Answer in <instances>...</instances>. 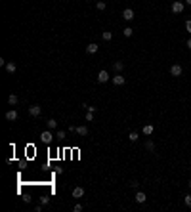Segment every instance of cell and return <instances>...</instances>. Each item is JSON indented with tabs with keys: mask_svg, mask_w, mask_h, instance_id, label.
<instances>
[{
	"mask_svg": "<svg viewBox=\"0 0 191 212\" xmlns=\"http://www.w3.org/2000/svg\"><path fill=\"white\" fill-rule=\"evenodd\" d=\"M111 80H113V84H115V86H122V84L124 82H126V79H124V77H122V75H115V77H113V79H111Z\"/></svg>",
	"mask_w": 191,
	"mask_h": 212,
	"instance_id": "5",
	"label": "cell"
},
{
	"mask_svg": "<svg viewBox=\"0 0 191 212\" xmlns=\"http://www.w3.org/2000/svg\"><path fill=\"white\" fill-rule=\"evenodd\" d=\"M40 138H42V142H44V143H52L54 136H52L50 130H46V132H42V134H40Z\"/></svg>",
	"mask_w": 191,
	"mask_h": 212,
	"instance_id": "6",
	"label": "cell"
},
{
	"mask_svg": "<svg viewBox=\"0 0 191 212\" xmlns=\"http://www.w3.org/2000/svg\"><path fill=\"white\" fill-rule=\"evenodd\" d=\"M183 203H185V206L191 208V195H185V197H183Z\"/></svg>",
	"mask_w": 191,
	"mask_h": 212,
	"instance_id": "24",
	"label": "cell"
},
{
	"mask_svg": "<svg viewBox=\"0 0 191 212\" xmlns=\"http://www.w3.org/2000/svg\"><path fill=\"white\" fill-rule=\"evenodd\" d=\"M132 32H134V29H132V27H124L122 35H124V37H132Z\"/></svg>",
	"mask_w": 191,
	"mask_h": 212,
	"instance_id": "21",
	"label": "cell"
},
{
	"mask_svg": "<svg viewBox=\"0 0 191 212\" xmlns=\"http://www.w3.org/2000/svg\"><path fill=\"white\" fill-rule=\"evenodd\" d=\"M40 113H42V107H40V105H37V103L29 107V115H31V117H38Z\"/></svg>",
	"mask_w": 191,
	"mask_h": 212,
	"instance_id": "3",
	"label": "cell"
},
{
	"mask_svg": "<svg viewBox=\"0 0 191 212\" xmlns=\"http://www.w3.org/2000/svg\"><path fill=\"white\" fill-rule=\"evenodd\" d=\"M46 126H48L50 130H55V128H57V120H55V119H48V120H46Z\"/></svg>",
	"mask_w": 191,
	"mask_h": 212,
	"instance_id": "13",
	"label": "cell"
},
{
	"mask_svg": "<svg viewBox=\"0 0 191 212\" xmlns=\"http://www.w3.org/2000/svg\"><path fill=\"white\" fill-rule=\"evenodd\" d=\"M48 203H50V197H48V195L40 199V204H48Z\"/></svg>",
	"mask_w": 191,
	"mask_h": 212,
	"instance_id": "26",
	"label": "cell"
},
{
	"mask_svg": "<svg viewBox=\"0 0 191 212\" xmlns=\"http://www.w3.org/2000/svg\"><path fill=\"white\" fill-rule=\"evenodd\" d=\"M75 132H77L78 136H86V134H88V128H86V126H77V128H75Z\"/></svg>",
	"mask_w": 191,
	"mask_h": 212,
	"instance_id": "16",
	"label": "cell"
},
{
	"mask_svg": "<svg viewBox=\"0 0 191 212\" xmlns=\"http://www.w3.org/2000/svg\"><path fill=\"white\" fill-rule=\"evenodd\" d=\"M6 71H8L10 75H14L15 71H17V65H15L14 61H8V63H6Z\"/></svg>",
	"mask_w": 191,
	"mask_h": 212,
	"instance_id": "10",
	"label": "cell"
},
{
	"mask_svg": "<svg viewBox=\"0 0 191 212\" xmlns=\"http://www.w3.org/2000/svg\"><path fill=\"white\" fill-rule=\"evenodd\" d=\"M138 138H140L138 132H130V134H128V139H130V142H138Z\"/></svg>",
	"mask_w": 191,
	"mask_h": 212,
	"instance_id": "22",
	"label": "cell"
},
{
	"mask_svg": "<svg viewBox=\"0 0 191 212\" xmlns=\"http://www.w3.org/2000/svg\"><path fill=\"white\" fill-rule=\"evenodd\" d=\"M185 4H187V6H191V0H185Z\"/></svg>",
	"mask_w": 191,
	"mask_h": 212,
	"instance_id": "31",
	"label": "cell"
},
{
	"mask_svg": "<svg viewBox=\"0 0 191 212\" xmlns=\"http://www.w3.org/2000/svg\"><path fill=\"white\" fill-rule=\"evenodd\" d=\"M73 210H75V212H82V204H75Z\"/></svg>",
	"mask_w": 191,
	"mask_h": 212,
	"instance_id": "28",
	"label": "cell"
},
{
	"mask_svg": "<svg viewBox=\"0 0 191 212\" xmlns=\"http://www.w3.org/2000/svg\"><path fill=\"white\" fill-rule=\"evenodd\" d=\"M187 48H189V50H191V38H189V40H187Z\"/></svg>",
	"mask_w": 191,
	"mask_h": 212,
	"instance_id": "30",
	"label": "cell"
},
{
	"mask_svg": "<svg viewBox=\"0 0 191 212\" xmlns=\"http://www.w3.org/2000/svg\"><path fill=\"white\" fill-rule=\"evenodd\" d=\"M183 73V69H182V65H172V67H170V75H172V77H180V75Z\"/></svg>",
	"mask_w": 191,
	"mask_h": 212,
	"instance_id": "4",
	"label": "cell"
},
{
	"mask_svg": "<svg viewBox=\"0 0 191 212\" xmlns=\"http://www.w3.org/2000/svg\"><path fill=\"white\" fill-rule=\"evenodd\" d=\"M17 119V111L15 109H10L8 113H6V120H10V122H12V120H15Z\"/></svg>",
	"mask_w": 191,
	"mask_h": 212,
	"instance_id": "11",
	"label": "cell"
},
{
	"mask_svg": "<svg viewBox=\"0 0 191 212\" xmlns=\"http://www.w3.org/2000/svg\"><path fill=\"white\" fill-rule=\"evenodd\" d=\"M98 50H100V46H98V44H94V42L86 46V52H88V54H96Z\"/></svg>",
	"mask_w": 191,
	"mask_h": 212,
	"instance_id": "14",
	"label": "cell"
},
{
	"mask_svg": "<svg viewBox=\"0 0 191 212\" xmlns=\"http://www.w3.org/2000/svg\"><path fill=\"white\" fill-rule=\"evenodd\" d=\"M111 77H109V73H107V71H100V73H98V82H101V84H105L107 82V80H109Z\"/></svg>",
	"mask_w": 191,
	"mask_h": 212,
	"instance_id": "2",
	"label": "cell"
},
{
	"mask_svg": "<svg viewBox=\"0 0 191 212\" xmlns=\"http://www.w3.org/2000/svg\"><path fill=\"white\" fill-rule=\"evenodd\" d=\"M96 8H98V10H105V8H107V4H105L103 0H98V2H96Z\"/></svg>",
	"mask_w": 191,
	"mask_h": 212,
	"instance_id": "20",
	"label": "cell"
},
{
	"mask_svg": "<svg viewBox=\"0 0 191 212\" xmlns=\"http://www.w3.org/2000/svg\"><path fill=\"white\" fill-rule=\"evenodd\" d=\"M65 138V130H57V139H63Z\"/></svg>",
	"mask_w": 191,
	"mask_h": 212,
	"instance_id": "27",
	"label": "cell"
},
{
	"mask_svg": "<svg viewBox=\"0 0 191 212\" xmlns=\"http://www.w3.org/2000/svg\"><path fill=\"white\" fill-rule=\"evenodd\" d=\"M185 31L191 35V19H187V21H185Z\"/></svg>",
	"mask_w": 191,
	"mask_h": 212,
	"instance_id": "25",
	"label": "cell"
},
{
	"mask_svg": "<svg viewBox=\"0 0 191 212\" xmlns=\"http://www.w3.org/2000/svg\"><path fill=\"white\" fill-rule=\"evenodd\" d=\"M141 132H143V136H151V134L155 132V126L153 124H145L143 128H141Z\"/></svg>",
	"mask_w": 191,
	"mask_h": 212,
	"instance_id": "9",
	"label": "cell"
},
{
	"mask_svg": "<svg viewBox=\"0 0 191 212\" xmlns=\"http://www.w3.org/2000/svg\"><path fill=\"white\" fill-rule=\"evenodd\" d=\"M134 201H136L138 204H143V203L147 201V197H145V193H143V191H138L136 197H134Z\"/></svg>",
	"mask_w": 191,
	"mask_h": 212,
	"instance_id": "7",
	"label": "cell"
},
{
	"mask_svg": "<svg viewBox=\"0 0 191 212\" xmlns=\"http://www.w3.org/2000/svg\"><path fill=\"white\" fill-rule=\"evenodd\" d=\"M8 103H10L12 107H14V105H17V103H19V97L15 96V94H10V97H8Z\"/></svg>",
	"mask_w": 191,
	"mask_h": 212,
	"instance_id": "12",
	"label": "cell"
},
{
	"mask_svg": "<svg viewBox=\"0 0 191 212\" xmlns=\"http://www.w3.org/2000/svg\"><path fill=\"white\" fill-rule=\"evenodd\" d=\"M138 185H140V184H138L136 180H132V182H130V187H138Z\"/></svg>",
	"mask_w": 191,
	"mask_h": 212,
	"instance_id": "29",
	"label": "cell"
},
{
	"mask_svg": "<svg viewBox=\"0 0 191 212\" xmlns=\"http://www.w3.org/2000/svg\"><path fill=\"white\" fill-rule=\"evenodd\" d=\"M94 120V113L92 111H86V122H92Z\"/></svg>",
	"mask_w": 191,
	"mask_h": 212,
	"instance_id": "23",
	"label": "cell"
},
{
	"mask_svg": "<svg viewBox=\"0 0 191 212\" xmlns=\"http://www.w3.org/2000/svg\"><path fill=\"white\" fill-rule=\"evenodd\" d=\"M122 17L126 19V21H132V19H134V10H132V8H126V10L122 12Z\"/></svg>",
	"mask_w": 191,
	"mask_h": 212,
	"instance_id": "8",
	"label": "cell"
},
{
	"mask_svg": "<svg viewBox=\"0 0 191 212\" xmlns=\"http://www.w3.org/2000/svg\"><path fill=\"white\" fill-rule=\"evenodd\" d=\"M172 14H182L183 10H185V2H180V0H176V2H172Z\"/></svg>",
	"mask_w": 191,
	"mask_h": 212,
	"instance_id": "1",
	"label": "cell"
},
{
	"mask_svg": "<svg viewBox=\"0 0 191 212\" xmlns=\"http://www.w3.org/2000/svg\"><path fill=\"white\" fill-rule=\"evenodd\" d=\"M101 37H103L105 42H109L111 38H113V32H111V31H103V32H101Z\"/></svg>",
	"mask_w": 191,
	"mask_h": 212,
	"instance_id": "18",
	"label": "cell"
},
{
	"mask_svg": "<svg viewBox=\"0 0 191 212\" xmlns=\"http://www.w3.org/2000/svg\"><path fill=\"white\" fill-rule=\"evenodd\" d=\"M82 195H84V189H82V187H75L73 189V197L75 199H80Z\"/></svg>",
	"mask_w": 191,
	"mask_h": 212,
	"instance_id": "15",
	"label": "cell"
},
{
	"mask_svg": "<svg viewBox=\"0 0 191 212\" xmlns=\"http://www.w3.org/2000/svg\"><path fill=\"white\" fill-rule=\"evenodd\" d=\"M187 187H189V189H191V180H189V182H187Z\"/></svg>",
	"mask_w": 191,
	"mask_h": 212,
	"instance_id": "32",
	"label": "cell"
},
{
	"mask_svg": "<svg viewBox=\"0 0 191 212\" xmlns=\"http://www.w3.org/2000/svg\"><path fill=\"white\" fill-rule=\"evenodd\" d=\"M145 149H147L149 153H153V151H155V143L151 142V139H147V142H145Z\"/></svg>",
	"mask_w": 191,
	"mask_h": 212,
	"instance_id": "19",
	"label": "cell"
},
{
	"mask_svg": "<svg viewBox=\"0 0 191 212\" xmlns=\"http://www.w3.org/2000/svg\"><path fill=\"white\" fill-rule=\"evenodd\" d=\"M113 69L117 71V73H120V71L124 69V63H122V61H115V63H113Z\"/></svg>",
	"mask_w": 191,
	"mask_h": 212,
	"instance_id": "17",
	"label": "cell"
}]
</instances>
